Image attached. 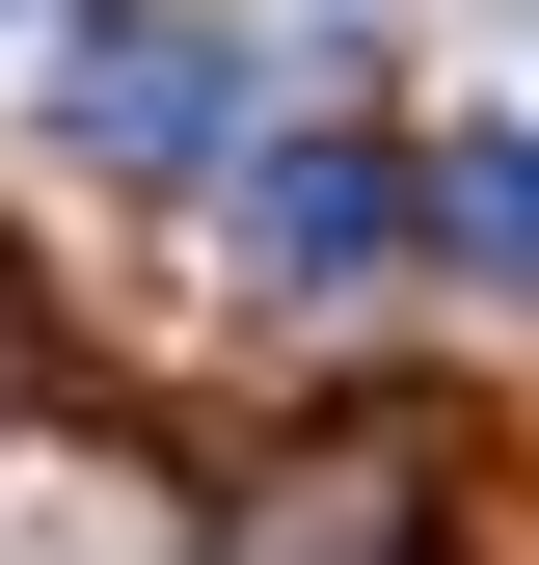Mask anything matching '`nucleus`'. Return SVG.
I'll return each instance as SVG.
<instances>
[{"instance_id": "f257e3e1", "label": "nucleus", "mask_w": 539, "mask_h": 565, "mask_svg": "<svg viewBox=\"0 0 539 565\" xmlns=\"http://www.w3.org/2000/svg\"><path fill=\"white\" fill-rule=\"evenodd\" d=\"M216 216H243L270 297H351V269H404L432 162H378V135H243V162H216Z\"/></svg>"}, {"instance_id": "f03ea898", "label": "nucleus", "mask_w": 539, "mask_h": 565, "mask_svg": "<svg viewBox=\"0 0 539 565\" xmlns=\"http://www.w3.org/2000/svg\"><path fill=\"white\" fill-rule=\"evenodd\" d=\"M243 135V28H82V162H216Z\"/></svg>"}, {"instance_id": "7ed1b4c3", "label": "nucleus", "mask_w": 539, "mask_h": 565, "mask_svg": "<svg viewBox=\"0 0 539 565\" xmlns=\"http://www.w3.org/2000/svg\"><path fill=\"white\" fill-rule=\"evenodd\" d=\"M432 539V431H324L297 484H243V565H404Z\"/></svg>"}, {"instance_id": "20e7f679", "label": "nucleus", "mask_w": 539, "mask_h": 565, "mask_svg": "<svg viewBox=\"0 0 539 565\" xmlns=\"http://www.w3.org/2000/svg\"><path fill=\"white\" fill-rule=\"evenodd\" d=\"M432 243H458V269H512V297H539V135H458V162H432Z\"/></svg>"}]
</instances>
